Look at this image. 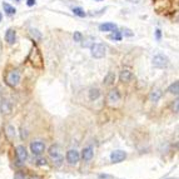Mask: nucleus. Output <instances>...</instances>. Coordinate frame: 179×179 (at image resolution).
Masks as SVG:
<instances>
[{
	"mask_svg": "<svg viewBox=\"0 0 179 179\" xmlns=\"http://www.w3.org/2000/svg\"><path fill=\"white\" fill-rule=\"evenodd\" d=\"M129 2H130V3H133V4H138V3L140 2V0H129Z\"/></svg>",
	"mask_w": 179,
	"mask_h": 179,
	"instance_id": "31",
	"label": "nucleus"
},
{
	"mask_svg": "<svg viewBox=\"0 0 179 179\" xmlns=\"http://www.w3.org/2000/svg\"><path fill=\"white\" fill-rule=\"evenodd\" d=\"M149 98L152 102H158L160 98H162V90L160 89H153L150 91V95H149Z\"/></svg>",
	"mask_w": 179,
	"mask_h": 179,
	"instance_id": "15",
	"label": "nucleus"
},
{
	"mask_svg": "<svg viewBox=\"0 0 179 179\" xmlns=\"http://www.w3.org/2000/svg\"><path fill=\"white\" fill-rule=\"evenodd\" d=\"M49 153V157L53 159V162H55L56 164H60L62 160H63V153H62V149L59 145H52L48 150Z\"/></svg>",
	"mask_w": 179,
	"mask_h": 179,
	"instance_id": "2",
	"label": "nucleus"
},
{
	"mask_svg": "<svg viewBox=\"0 0 179 179\" xmlns=\"http://www.w3.org/2000/svg\"><path fill=\"white\" fill-rule=\"evenodd\" d=\"M93 156H94V149H93V147H87V148H84L83 149V152H81V158L84 159V160H90L91 158H93Z\"/></svg>",
	"mask_w": 179,
	"mask_h": 179,
	"instance_id": "10",
	"label": "nucleus"
},
{
	"mask_svg": "<svg viewBox=\"0 0 179 179\" xmlns=\"http://www.w3.org/2000/svg\"><path fill=\"white\" fill-rule=\"evenodd\" d=\"M119 78H120V81L128 83V81H130L133 79V74H132V71H129V70H122Z\"/></svg>",
	"mask_w": 179,
	"mask_h": 179,
	"instance_id": "13",
	"label": "nucleus"
},
{
	"mask_svg": "<svg viewBox=\"0 0 179 179\" xmlns=\"http://www.w3.org/2000/svg\"><path fill=\"white\" fill-rule=\"evenodd\" d=\"M99 30L100 31H114L116 30V25L114 23H104L99 25Z\"/></svg>",
	"mask_w": 179,
	"mask_h": 179,
	"instance_id": "12",
	"label": "nucleus"
},
{
	"mask_svg": "<svg viewBox=\"0 0 179 179\" xmlns=\"http://www.w3.org/2000/svg\"><path fill=\"white\" fill-rule=\"evenodd\" d=\"M95 2H102V0H95Z\"/></svg>",
	"mask_w": 179,
	"mask_h": 179,
	"instance_id": "34",
	"label": "nucleus"
},
{
	"mask_svg": "<svg viewBox=\"0 0 179 179\" xmlns=\"http://www.w3.org/2000/svg\"><path fill=\"white\" fill-rule=\"evenodd\" d=\"M120 100V94H119V91L116 89H113L108 93V102L109 103H116Z\"/></svg>",
	"mask_w": 179,
	"mask_h": 179,
	"instance_id": "11",
	"label": "nucleus"
},
{
	"mask_svg": "<svg viewBox=\"0 0 179 179\" xmlns=\"http://www.w3.org/2000/svg\"><path fill=\"white\" fill-rule=\"evenodd\" d=\"M109 39H110V40H118V41L122 40V34H120V31L114 30V33L109 35Z\"/></svg>",
	"mask_w": 179,
	"mask_h": 179,
	"instance_id": "21",
	"label": "nucleus"
},
{
	"mask_svg": "<svg viewBox=\"0 0 179 179\" xmlns=\"http://www.w3.org/2000/svg\"><path fill=\"white\" fill-rule=\"evenodd\" d=\"M45 164H46V159H43V158L38 159V165H45Z\"/></svg>",
	"mask_w": 179,
	"mask_h": 179,
	"instance_id": "26",
	"label": "nucleus"
},
{
	"mask_svg": "<svg viewBox=\"0 0 179 179\" xmlns=\"http://www.w3.org/2000/svg\"><path fill=\"white\" fill-rule=\"evenodd\" d=\"M153 65L157 68H166L169 65V59L164 55H156L153 58Z\"/></svg>",
	"mask_w": 179,
	"mask_h": 179,
	"instance_id": "5",
	"label": "nucleus"
},
{
	"mask_svg": "<svg viewBox=\"0 0 179 179\" xmlns=\"http://www.w3.org/2000/svg\"><path fill=\"white\" fill-rule=\"evenodd\" d=\"M15 179H27V177H25V174H24V173L18 172V173L15 174Z\"/></svg>",
	"mask_w": 179,
	"mask_h": 179,
	"instance_id": "24",
	"label": "nucleus"
},
{
	"mask_svg": "<svg viewBox=\"0 0 179 179\" xmlns=\"http://www.w3.org/2000/svg\"><path fill=\"white\" fill-rule=\"evenodd\" d=\"M15 154H16V158L19 162H25L28 159V152L24 145H18L15 149Z\"/></svg>",
	"mask_w": 179,
	"mask_h": 179,
	"instance_id": "9",
	"label": "nucleus"
},
{
	"mask_svg": "<svg viewBox=\"0 0 179 179\" xmlns=\"http://www.w3.org/2000/svg\"><path fill=\"white\" fill-rule=\"evenodd\" d=\"M83 40V34L80 31H75L74 33V41H81Z\"/></svg>",
	"mask_w": 179,
	"mask_h": 179,
	"instance_id": "23",
	"label": "nucleus"
},
{
	"mask_svg": "<svg viewBox=\"0 0 179 179\" xmlns=\"http://www.w3.org/2000/svg\"><path fill=\"white\" fill-rule=\"evenodd\" d=\"M105 54H106V48H105V45L99 44V43H95V44L91 45V56L93 58L100 59V58L105 56Z\"/></svg>",
	"mask_w": 179,
	"mask_h": 179,
	"instance_id": "4",
	"label": "nucleus"
},
{
	"mask_svg": "<svg viewBox=\"0 0 179 179\" xmlns=\"http://www.w3.org/2000/svg\"><path fill=\"white\" fill-rule=\"evenodd\" d=\"M3 8H4V11H5L8 15H14L15 11H16L14 6H11V5L8 4V3H3Z\"/></svg>",
	"mask_w": 179,
	"mask_h": 179,
	"instance_id": "19",
	"label": "nucleus"
},
{
	"mask_svg": "<svg viewBox=\"0 0 179 179\" xmlns=\"http://www.w3.org/2000/svg\"><path fill=\"white\" fill-rule=\"evenodd\" d=\"M100 97V90L97 88H93L89 90V99L90 100H97Z\"/></svg>",
	"mask_w": 179,
	"mask_h": 179,
	"instance_id": "18",
	"label": "nucleus"
},
{
	"mask_svg": "<svg viewBox=\"0 0 179 179\" xmlns=\"http://www.w3.org/2000/svg\"><path fill=\"white\" fill-rule=\"evenodd\" d=\"M168 91H169L170 94H175V95H178V93H179V83H178V81H174L173 84L168 88Z\"/></svg>",
	"mask_w": 179,
	"mask_h": 179,
	"instance_id": "20",
	"label": "nucleus"
},
{
	"mask_svg": "<svg viewBox=\"0 0 179 179\" xmlns=\"http://www.w3.org/2000/svg\"><path fill=\"white\" fill-rule=\"evenodd\" d=\"M127 158V153L123 150H114L110 154V159L113 163H120Z\"/></svg>",
	"mask_w": 179,
	"mask_h": 179,
	"instance_id": "8",
	"label": "nucleus"
},
{
	"mask_svg": "<svg viewBox=\"0 0 179 179\" xmlns=\"http://www.w3.org/2000/svg\"><path fill=\"white\" fill-rule=\"evenodd\" d=\"M15 39H16V34L13 29H8L6 33H5V40L9 43V44H14L15 43Z\"/></svg>",
	"mask_w": 179,
	"mask_h": 179,
	"instance_id": "14",
	"label": "nucleus"
},
{
	"mask_svg": "<svg viewBox=\"0 0 179 179\" xmlns=\"http://www.w3.org/2000/svg\"><path fill=\"white\" fill-rule=\"evenodd\" d=\"M29 6H33L34 4H35V0H28V3H27Z\"/></svg>",
	"mask_w": 179,
	"mask_h": 179,
	"instance_id": "29",
	"label": "nucleus"
},
{
	"mask_svg": "<svg viewBox=\"0 0 179 179\" xmlns=\"http://www.w3.org/2000/svg\"><path fill=\"white\" fill-rule=\"evenodd\" d=\"M30 150L33 154H35V156H40V154H43L45 152V144L43 141H33L30 144Z\"/></svg>",
	"mask_w": 179,
	"mask_h": 179,
	"instance_id": "6",
	"label": "nucleus"
},
{
	"mask_svg": "<svg viewBox=\"0 0 179 179\" xmlns=\"http://www.w3.org/2000/svg\"><path fill=\"white\" fill-rule=\"evenodd\" d=\"M73 13H74V15L80 16V18H83V16H85V15H87V14H85V11L83 10L81 8H74V9H73Z\"/></svg>",
	"mask_w": 179,
	"mask_h": 179,
	"instance_id": "22",
	"label": "nucleus"
},
{
	"mask_svg": "<svg viewBox=\"0 0 179 179\" xmlns=\"http://www.w3.org/2000/svg\"><path fill=\"white\" fill-rule=\"evenodd\" d=\"M80 159V154L75 149H70L66 152V160L69 164H77Z\"/></svg>",
	"mask_w": 179,
	"mask_h": 179,
	"instance_id": "7",
	"label": "nucleus"
},
{
	"mask_svg": "<svg viewBox=\"0 0 179 179\" xmlns=\"http://www.w3.org/2000/svg\"><path fill=\"white\" fill-rule=\"evenodd\" d=\"M123 34L127 35V37H133V33L130 31L129 29H123Z\"/></svg>",
	"mask_w": 179,
	"mask_h": 179,
	"instance_id": "25",
	"label": "nucleus"
},
{
	"mask_svg": "<svg viewBox=\"0 0 179 179\" xmlns=\"http://www.w3.org/2000/svg\"><path fill=\"white\" fill-rule=\"evenodd\" d=\"M173 109L175 113H178V100H175V103L173 104Z\"/></svg>",
	"mask_w": 179,
	"mask_h": 179,
	"instance_id": "27",
	"label": "nucleus"
},
{
	"mask_svg": "<svg viewBox=\"0 0 179 179\" xmlns=\"http://www.w3.org/2000/svg\"><path fill=\"white\" fill-rule=\"evenodd\" d=\"M8 130H9V135H10V137H13V134H14V133H13V130H14L13 127H9Z\"/></svg>",
	"mask_w": 179,
	"mask_h": 179,
	"instance_id": "28",
	"label": "nucleus"
},
{
	"mask_svg": "<svg viewBox=\"0 0 179 179\" xmlns=\"http://www.w3.org/2000/svg\"><path fill=\"white\" fill-rule=\"evenodd\" d=\"M29 179H39V177H37V175H34V177H30Z\"/></svg>",
	"mask_w": 179,
	"mask_h": 179,
	"instance_id": "32",
	"label": "nucleus"
},
{
	"mask_svg": "<svg viewBox=\"0 0 179 179\" xmlns=\"http://www.w3.org/2000/svg\"><path fill=\"white\" fill-rule=\"evenodd\" d=\"M115 81V74L114 73H112V71H109L108 74L105 75V78H104V85H112L113 83Z\"/></svg>",
	"mask_w": 179,
	"mask_h": 179,
	"instance_id": "17",
	"label": "nucleus"
},
{
	"mask_svg": "<svg viewBox=\"0 0 179 179\" xmlns=\"http://www.w3.org/2000/svg\"><path fill=\"white\" fill-rule=\"evenodd\" d=\"M0 21H2V14H0Z\"/></svg>",
	"mask_w": 179,
	"mask_h": 179,
	"instance_id": "33",
	"label": "nucleus"
},
{
	"mask_svg": "<svg viewBox=\"0 0 179 179\" xmlns=\"http://www.w3.org/2000/svg\"><path fill=\"white\" fill-rule=\"evenodd\" d=\"M5 81H6V84L11 88H14L19 84V81H20V73L18 70H11L9 71V73L6 74V78H5Z\"/></svg>",
	"mask_w": 179,
	"mask_h": 179,
	"instance_id": "3",
	"label": "nucleus"
},
{
	"mask_svg": "<svg viewBox=\"0 0 179 179\" xmlns=\"http://www.w3.org/2000/svg\"><path fill=\"white\" fill-rule=\"evenodd\" d=\"M160 37H162V33H160V30L158 29V30H157V39L159 40V39H160Z\"/></svg>",
	"mask_w": 179,
	"mask_h": 179,
	"instance_id": "30",
	"label": "nucleus"
},
{
	"mask_svg": "<svg viewBox=\"0 0 179 179\" xmlns=\"http://www.w3.org/2000/svg\"><path fill=\"white\" fill-rule=\"evenodd\" d=\"M29 60L31 62V65L34 68H43V58H41V53L39 52V49L37 46H33V49L30 52L29 55Z\"/></svg>",
	"mask_w": 179,
	"mask_h": 179,
	"instance_id": "1",
	"label": "nucleus"
},
{
	"mask_svg": "<svg viewBox=\"0 0 179 179\" xmlns=\"http://www.w3.org/2000/svg\"><path fill=\"white\" fill-rule=\"evenodd\" d=\"M0 109H2L3 114H10L11 112V105L9 104L8 100H2V104H0Z\"/></svg>",
	"mask_w": 179,
	"mask_h": 179,
	"instance_id": "16",
	"label": "nucleus"
},
{
	"mask_svg": "<svg viewBox=\"0 0 179 179\" xmlns=\"http://www.w3.org/2000/svg\"><path fill=\"white\" fill-rule=\"evenodd\" d=\"M16 2H20V0H16Z\"/></svg>",
	"mask_w": 179,
	"mask_h": 179,
	"instance_id": "35",
	"label": "nucleus"
}]
</instances>
